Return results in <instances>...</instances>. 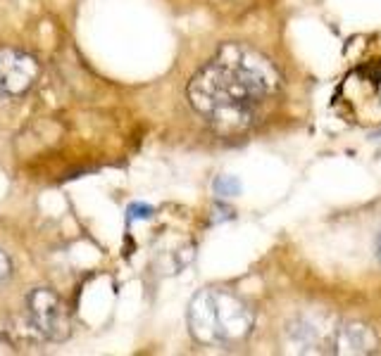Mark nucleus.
<instances>
[{
  "mask_svg": "<svg viewBox=\"0 0 381 356\" xmlns=\"http://www.w3.org/2000/svg\"><path fill=\"white\" fill-rule=\"evenodd\" d=\"M279 72L253 48L229 43L189 81L191 107L219 133L245 131L279 90Z\"/></svg>",
  "mask_w": 381,
  "mask_h": 356,
  "instance_id": "obj_1",
  "label": "nucleus"
},
{
  "mask_svg": "<svg viewBox=\"0 0 381 356\" xmlns=\"http://www.w3.org/2000/svg\"><path fill=\"white\" fill-rule=\"evenodd\" d=\"M189 330L198 344L224 347L245 339L253 330V314L227 290H201L189 304Z\"/></svg>",
  "mask_w": 381,
  "mask_h": 356,
  "instance_id": "obj_2",
  "label": "nucleus"
},
{
  "mask_svg": "<svg viewBox=\"0 0 381 356\" xmlns=\"http://www.w3.org/2000/svg\"><path fill=\"white\" fill-rule=\"evenodd\" d=\"M29 323L50 342H64L72 335V316L64 299L50 288H36L26 295Z\"/></svg>",
  "mask_w": 381,
  "mask_h": 356,
  "instance_id": "obj_3",
  "label": "nucleus"
},
{
  "mask_svg": "<svg viewBox=\"0 0 381 356\" xmlns=\"http://www.w3.org/2000/svg\"><path fill=\"white\" fill-rule=\"evenodd\" d=\"M41 77L39 59L15 48H0V95L19 98L36 86Z\"/></svg>",
  "mask_w": 381,
  "mask_h": 356,
  "instance_id": "obj_4",
  "label": "nucleus"
},
{
  "mask_svg": "<svg viewBox=\"0 0 381 356\" xmlns=\"http://www.w3.org/2000/svg\"><path fill=\"white\" fill-rule=\"evenodd\" d=\"M374 347V335L367 326H346L341 330V349L343 352L362 354Z\"/></svg>",
  "mask_w": 381,
  "mask_h": 356,
  "instance_id": "obj_5",
  "label": "nucleus"
},
{
  "mask_svg": "<svg viewBox=\"0 0 381 356\" xmlns=\"http://www.w3.org/2000/svg\"><path fill=\"white\" fill-rule=\"evenodd\" d=\"M214 192H217L219 197H234L241 192V183L236 181L234 176H219L217 181H214Z\"/></svg>",
  "mask_w": 381,
  "mask_h": 356,
  "instance_id": "obj_6",
  "label": "nucleus"
},
{
  "mask_svg": "<svg viewBox=\"0 0 381 356\" xmlns=\"http://www.w3.org/2000/svg\"><path fill=\"white\" fill-rule=\"evenodd\" d=\"M153 217V207L148 204H131L127 209V224H133L136 219H150Z\"/></svg>",
  "mask_w": 381,
  "mask_h": 356,
  "instance_id": "obj_7",
  "label": "nucleus"
},
{
  "mask_svg": "<svg viewBox=\"0 0 381 356\" xmlns=\"http://www.w3.org/2000/svg\"><path fill=\"white\" fill-rule=\"evenodd\" d=\"M10 276H12V261H10V257L0 250V285H3Z\"/></svg>",
  "mask_w": 381,
  "mask_h": 356,
  "instance_id": "obj_8",
  "label": "nucleus"
},
{
  "mask_svg": "<svg viewBox=\"0 0 381 356\" xmlns=\"http://www.w3.org/2000/svg\"><path fill=\"white\" fill-rule=\"evenodd\" d=\"M377 255H379V261H381V235H379V242H377Z\"/></svg>",
  "mask_w": 381,
  "mask_h": 356,
  "instance_id": "obj_9",
  "label": "nucleus"
}]
</instances>
